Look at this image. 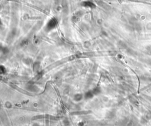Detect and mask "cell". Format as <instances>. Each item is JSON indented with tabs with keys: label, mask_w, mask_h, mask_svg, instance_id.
I'll return each instance as SVG.
<instances>
[{
	"label": "cell",
	"mask_w": 151,
	"mask_h": 126,
	"mask_svg": "<svg viewBox=\"0 0 151 126\" xmlns=\"http://www.w3.org/2000/svg\"><path fill=\"white\" fill-rule=\"evenodd\" d=\"M146 50L149 54L151 55V46H149L146 48Z\"/></svg>",
	"instance_id": "obj_1"
},
{
	"label": "cell",
	"mask_w": 151,
	"mask_h": 126,
	"mask_svg": "<svg viewBox=\"0 0 151 126\" xmlns=\"http://www.w3.org/2000/svg\"><path fill=\"white\" fill-rule=\"evenodd\" d=\"M147 63H148V65H151V59H148V61H147Z\"/></svg>",
	"instance_id": "obj_2"
}]
</instances>
